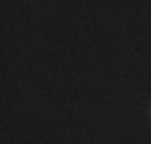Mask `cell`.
Instances as JSON below:
<instances>
[{
  "label": "cell",
  "mask_w": 151,
  "mask_h": 144,
  "mask_svg": "<svg viewBox=\"0 0 151 144\" xmlns=\"http://www.w3.org/2000/svg\"><path fill=\"white\" fill-rule=\"evenodd\" d=\"M149 113H151V108H149Z\"/></svg>",
  "instance_id": "1"
}]
</instances>
